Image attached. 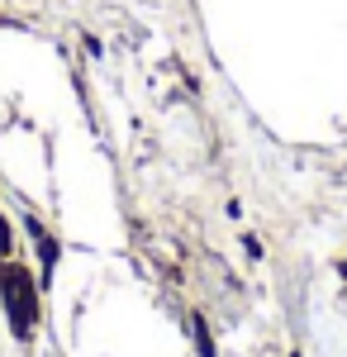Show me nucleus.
Here are the masks:
<instances>
[{
  "label": "nucleus",
  "mask_w": 347,
  "mask_h": 357,
  "mask_svg": "<svg viewBox=\"0 0 347 357\" xmlns=\"http://www.w3.org/2000/svg\"><path fill=\"white\" fill-rule=\"evenodd\" d=\"M0 291H5V310H10V319H15V333L29 338L33 329V314H38V296H33V281H29L24 267H5L0 276Z\"/></svg>",
  "instance_id": "1"
},
{
  "label": "nucleus",
  "mask_w": 347,
  "mask_h": 357,
  "mask_svg": "<svg viewBox=\"0 0 347 357\" xmlns=\"http://www.w3.org/2000/svg\"><path fill=\"white\" fill-rule=\"evenodd\" d=\"M195 343H200V353H205V357L214 353V343H210V333H205V324H200V319H195Z\"/></svg>",
  "instance_id": "2"
},
{
  "label": "nucleus",
  "mask_w": 347,
  "mask_h": 357,
  "mask_svg": "<svg viewBox=\"0 0 347 357\" xmlns=\"http://www.w3.org/2000/svg\"><path fill=\"white\" fill-rule=\"evenodd\" d=\"M5 252H10V224L0 220V257H5Z\"/></svg>",
  "instance_id": "3"
}]
</instances>
